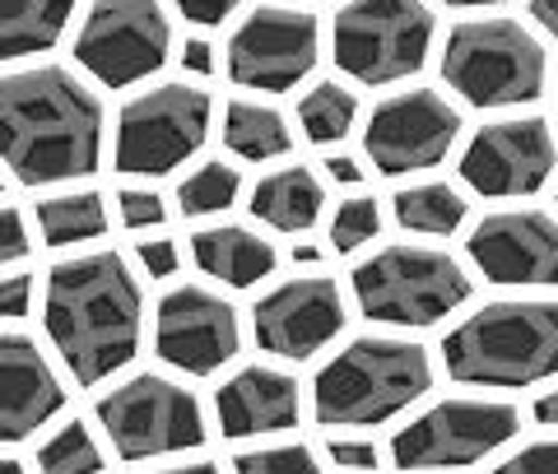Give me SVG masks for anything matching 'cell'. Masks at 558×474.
Masks as SVG:
<instances>
[{"label":"cell","instance_id":"obj_18","mask_svg":"<svg viewBox=\"0 0 558 474\" xmlns=\"http://www.w3.org/2000/svg\"><path fill=\"white\" fill-rule=\"evenodd\" d=\"M65 405V391L38 344L14 330H0V442L38 433Z\"/></svg>","mask_w":558,"mask_h":474},{"label":"cell","instance_id":"obj_25","mask_svg":"<svg viewBox=\"0 0 558 474\" xmlns=\"http://www.w3.org/2000/svg\"><path fill=\"white\" fill-rule=\"evenodd\" d=\"M396 223L414 228V233H428V238H447L465 223V200L447 182H418L396 196Z\"/></svg>","mask_w":558,"mask_h":474},{"label":"cell","instance_id":"obj_38","mask_svg":"<svg viewBox=\"0 0 558 474\" xmlns=\"http://www.w3.org/2000/svg\"><path fill=\"white\" fill-rule=\"evenodd\" d=\"M209 47L205 38H186V47H182V65L186 70H196V75H209V70H215V57H209Z\"/></svg>","mask_w":558,"mask_h":474},{"label":"cell","instance_id":"obj_1","mask_svg":"<svg viewBox=\"0 0 558 474\" xmlns=\"http://www.w3.org/2000/svg\"><path fill=\"white\" fill-rule=\"evenodd\" d=\"M102 154V102L61 65L0 75V158L28 186L89 178Z\"/></svg>","mask_w":558,"mask_h":474},{"label":"cell","instance_id":"obj_32","mask_svg":"<svg viewBox=\"0 0 558 474\" xmlns=\"http://www.w3.org/2000/svg\"><path fill=\"white\" fill-rule=\"evenodd\" d=\"M494 474H558V442H531L512 461H502Z\"/></svg>","mask_w":558,"mask_h":474},{"label":"cell","instance_id":"obj_21","mask_svg":"<svg viewBox=\"0 0 558 474\" xmlns=\"http://www.w3.org/2000/svg\"><path fill=\"white\" fill-rule=\"evenodd\" d=\"M322 205H326V191L303 163L270 172L252 191V215L279 228V233H307L322 219Z\"/></svg>","mask_w":558,"mask_h":474},{"label":"cell","instance_id":"obj_43","mask_svg":"<svg viewBox=\"0 0 558 474\" xmlns=\"http://www.w3.org/2000/svg\"><path fill=\"white\" fill-rule=\"evenodd\" d=\"M293 260H299V266H317L322 252L317 247H293Z\"/></svg>","mask_w":558,"mask_h":474},{"label":"cell","instance_id":"obj_13","mask_svg":"<svg viewBox=\"0 0 558 474\" xmlns=\"http://www.w3.org/2000/svg\"><path fill=\"white\" fill-rule=\"evenodd\" d=\"M317 14L289 10V5H260L252 10L229 42V75L242 89H293L312 65H317Z\"/></svg>","mask_w":558,"mask_h":474},{"label":"cell","instance_id":"obj_5","mask_svg":"<svg viewBox=\"0 0 558 474\" xmlns=\"http://www.w3.org/2000/svg\"><path fill=\"white\" fill-rule=\"evenodd\" d=\"M442 80L475 108H521L545 89V47L517 20H470L451 28Z\"/></svg>","mask_w":558,"mask_h":474},{"label":"cell","instance_id":"obj_44","mask_svg":"<svg viewBox=\"0 0 558 474\" xmlns=\"http://www.w3.org/2000/svg\"><path fill=\"white\" fill-rule=\"evenodd\" d=\"M0 474H24V465L10 461V455H0Z\"/></svg>","mask_w":558,"mask_h":474},{"label":"cell","instance_id":"obj_26","mask_svg":"<svg viewBox=\"0 0 558 474\" xmlns=\"http://www.w3.org/2000/svg\"><path fill=\"white\" fill-rule=\"evenodd\" d=\"M354 117H359V98L336 80L307 89V98L299 102V121H303V135L312 145H336V139H344L349 126H354Z\"/></svg>","mask_w":558,"mask_h":474},{"label":"cell","instance_id":"obj_35","mask_svg":"<svg viewBox=\"0 0 558 474\" xmlns=\"http://www.w3.org/2000/svg\"><path fill=\"white\" fill-rule=\"evenodd\" d=\"M28 303H33V279L10 275L5 284H0V316H5V321H20V316H28Z\"/></svg>","mask_w":558,"mask_h":474},{"label":"cell","instance_id":"obj_34","mask_svg":"<svg viewBox=\"0 0 558 474\" xmlns=\"http://www.w3.org/2000/svg\"><path fill=\"white\" fill-rule=\"evenodd\" d=\"M140 266H145L154 279H168V275H178V247H172L168 238H149V242H140Z\"/></svg>","mask_w":558,"mask_h":474},{"label":"cell","instance_id":"obj_24","mask_svg":"<svg viewBox=\"0 0 558 474\" xmlns=\"http://www.w3.org/2000/svg\"><path fill=\"white\" fill-rule=\"evenodd\" d=\"M38 228L47 247H75V242H89L108 228V209H102L98 191H65V196L38 205Z\"/></svg>","mask_w":558,"mask_h":474},{"label":"cell","instance_id":"obj_4","mask_svg":"<svg viewBox=\"0 0 558 474\" xmlns=\"http://www.w3.org/2000/svg\"><path fill=\"white\" fill-rule=\"evenodd\" d=\"M428 386H433L428 349L396 336H359L317 373L312 400H317L322 424L368 428L414 405Z\"/></svg>","mask_w":558,"mask_h":474},{"label":"cell","instance_id":"obj_20","mask_svg":"<svg viewBox=\"0 0 558 474\" xmlns=\"http://www.w3.org/2000/svg\"><path fill=\"white\" fill-rule=\"evenodd\" d=\"M191 252H196V266L209 279H219V284H229V289H252L266 275H275V266H279V252L270 247V238H260L242 223L201 228V233L191 238Z\"/></svg>","mask_w":558,"mask_h":474},{"label":"cell","instance_id":"obj_3","mask_svg":"<svg viewBox=\"0 0 558 474\" xmlns=\"http://www.w3.org/2000/svg\"><path fill=\"white\" fill-rule=\"evenodd\" d=\"M447 373L475 386H531L558 377V303L502 297L451 330L442 344Z\"/></svg>","mask_w":558,"mask_h":474},{"label":"cell","instance_id":"obj_30","mask_svg":"<svg viewBox=\"0 0 558 474\" xmlns=\"http://www.w3.org/2000/svg\"><path fill=\"white\" fill-rule=\"evenodd\" d=\"M238 474H322L317 455L307 447H260V451H238L233 455Z\"/></svg>","mask_w":558,"mask_h":474},{"label":"cell","instance_id":"obj_36","mask_svg":"<svg viewBox=\"0 0 558 474\" xmlns=\"http://www.w3.org/2000/svg\"><path fill=\"white\" fill-rule=\"evenodd\" d=\"M191 24H205V28H215V24H223L229 14L242 5V0H172Z\"/></svg>","mask_w":558,"mask_h":474},{"label":"cell","instance_id":"obj_28","mask_svg":"<svg viewBox=\"0 0 558 474\" xmlns=\"http://www.w3.org/2000/svg\"><path fill=\"white\" fill-rule=\"evenodd\" d=\"M43 474H98L102 470V451L94 442V433L84 424H65L57 437H47L38 451Z\"/></svg>","mask_w":558,"mask_h":474},{"label":"cell","instance_id":"obj_23","mask_svg":"<svg viewBox=\"0 0 558 474\" xmlns=\"http://www.w3.org/2000/svg\"><path fill=\"white\" fill-rule=\"evenodd\" d=\"M223 139H229V149L238 158H252V163L289 154V145H293L284 117L266 108V102H247V98L229 102V112H223Z\"/></svg>","mask_w":558,"mask_h":474},{"label":"cell","instance_id":"obj_16","mask_svg":"<svg viewBox=\"0 0 558 474\" xmlns=\"http://www.w3.org/2000/svg\"><path fill=\"white\" fill-rule=\"evenodd\" d=\"M256 344L275 358H312L344 330V297L336 279L303 275L270 289L252 312Z\"/></svg>","mask_w":558,"mask_h":474},{"label":"cell","instance_id":"obj_10","mask_svg":"<svg viewBox=\"0 0 558 474\" xmlns=\"http://www.w3.org/2000/svg\"><path fill=\"white\" fill-rule=\"evenodd\" d=\"M168 14L159 0H94L75 33V61L108 89L154 75L168 61Z\"/></svg>","mask_w":558,"mask_h":474},{"label":"cell","instance_id":"obj_7","mask_svg":"<svg viewBox=\"0 0 558 474\" xmlns=\"http://www.w3.org/2000/svg\"><path fill=\"white\" fill-rule=\"evenodd\" d=\"M330 38L344 75L359 84H396L428 61L433 14L424 0H349Z\"/></svg>","mask_w":558,"mask_h":474},{"label":"cell","instance_id":"obj_42","mask_svg":"<svg viewBox=\"0 0 558 474\" xmlns=\"http://www.w3.org/2000/svg\"><path fill=\"white\" fill-rule=\"evenodd\" d=\"M159 474H219V465L196 461V465H172V470H159Z\"/></svg>","mask_w":558,"mask_h":474},{"label":"cell","instance_id":"obj_11","mask_svg":"<svg viewBox=\"0 0 558 474\" xmlns=\"http://www.w3.org/2000/svg\"><path fill=\"white\" fill-rule=\"evenodd\" d=\"M521 418L502 400H442L396 433L391 455L400 470H447L475 465L488 451L512 442Z\"/></svg>","mask_w":558,"mask_h":474},{"label":"cell","instance_id":"obj_17","mask_svg":"<svg viewBox=\"0 0 558 474\" xmlns=\"http://www.w3.org/2000/svg\"><path fill=\"white\" fill-rule=\"evenodd\" d=\"M470 260L494 284L549 289L558 284V219L539 209H502L475 223L470 233Z\"/></svg>","mask_w":558,"mask_h":474},{"label":"cell","instance_id":"obj_33","mask_svg":"<svg viewBox=\"0 0 558 474\" xmlns=\"http://www.w3.org/2000/svg\"><path fill=\"white\" fill-rule=\"evenodd\" d=\"M28 256V228H24V215L10 205H0V266H10V260Z\"/></svg>","mask_w":558,"mask_h":474},{"label":"cell","instance_id":"obj_6","mask_svg":"<svg viewBox=\"0 0 558 474\" xmlns=\"http://www.w3.org/2000/svg\"><path fill=\"white\" fill-rule=\"evenodd\" d=\"M359 312L381 326H438L470 297L461 260L433 247H381L354 266Z\"/></svg>","mask_w":558,"mask_h":474},{"label":"cell","instance_id":"obj_31","mask_svg":"<svg viewBox=\"0 0 558 474\" xmlns=\"http://www.w3.org/2000/svg\"><path fill=\"white\" fill-rule=\"evenodd\" d=\"M117 200H121V219H126V228H159L168 219L163 196L149 191V186H126Z\"/></svg>","mask_w":558,"mask_h":474},{"label":"cell","instance_id":"obj_19","mask_svg":"<svg viewBox=\"0 0 558 474\" xmlns=\"http://www.w3.org/2000/svg\"><path fill=\"white\" fill-rule=\"evenodd\" d=\"M215 410H219L223 437H260V433H284L299 424L303 396L289 373L252 363L219 386Z\"/></svg>","mask_w":558,"mask_h":474},{"label":"cell","instance_id":"obj_8","mask_svg":"<svg viewBox=\"0 0 558 474\" xmlns=\"http://www.w3.org/2000/svg\"><path fill=\"white\" fill-rule=\"evenodd\" d=\"M215 98L196 84H159L131 98L117 121V168L163 178L205 145Z\"/></svg>","mask_w":558,"mask_h":474},{"label":"cell","instance_id":"obj_22","mask_svg":"<svg viewBox=\"0 0 558 474\" xmlns=\"http://www.w3.org/2000/svg\"><path fill=\"white\" fill-rule=\"evenodd\" d=\"M75 0H0V61H20L57 47Z\"/></svg>","mask_w":558,"mask_h":474},{"label":"cell","instance_id":"obj_9","mask_svg":"<svg viewBox=\"0 0 558 474\" xmlns=\"http://www.w3.org/2000/svg\"><path fill=\"white\" fill-rule=\"evenodd\" d=\"M98 418L126 461H149V455H172L205 442L201 400L159 373H140L112 396H102Z\"/></svg>","mask_w":558,"mask_h":474},{"label":"cell","instance_id":"obj_12","mask_svg":"<svg viewBox=\"0 0 558 474\" xmlns=\"http://www.w3.org/2000/svg\"><path fill=\"white\" fill-rule=\"evenodd\" d=\"M457 135H461V112L442 94L405 89L381 98L373 108L368 131H363V149L387 178H400V172L438 168L451 154V145H457Z\"/></svg>","mask_w":558,"mask_h":474},{"label":"cell","instance_id":"obj_15","mask_svg":"<svg viewBox=\"0 0 558 474\" xmlns=\"http://www.w3.org/2000/svg\"><path fill=\"white\" fill-rule=\"evenodd\" d=\"M154 344L159 358L182 367L191 377H209L238 354L242 330H238V312L223 303L219 293H209L201 284L172 289L163 293L159 316H154Z\"/></svg>","mask_w":558,"mask_h":474},{"label":"cell","instance_id":"obj_27","mask_svg":"<svg viewBox=\"0 0 558 474\" xmlns=\"http://www.w3.org/2000/svg\"><path fill=\"white\" fill-rule=\"evenodd\" d=\"M238 191H242V172L233 163H223V158H215V163H205L196 168L191 178L178 186V205H182V215L191 219H201V215H223L233 200H238Z\"/></svg>","mask_w":558,"mask_h":474},{"label":"cell","instance_id":"obj_2","mask_svg":"<svg viewBox=\"0 0 558 474\" xmlns=\"http://www.w3.org/2000/svg\"><path fill=\"white\" fill-rule=\"evenodd\" d=\"M140 284L117 252L61 260L47 275V336L75 381L121 373L140 349Z\"/></svg>","mask_w":558,"mask_h":474},{"label":"cell","instance_id":"obj_37","mask_svg":"<svg viewBox=\"0 0 558 474\" xmlns=\"http://www.w3.org/2000/svg\"><path fill=\"white\" fill-rule=\"evenodd\" d=\"M330 461L344 470H377V447L373 442H344V437H330Z\"/></svg>","mask_w":558,"mask_h":474},{"label":"cell","instance_id":"obj_40","mask_svg":"<svg viewBox=\"0 0 558 474\" xmlns=\"http://www.w3.org/2000/svg\"><path fill=\"white\" fill-rule=\"evenodd\" d=\"M531 14L539 20V28L558 38V0H531Z\"/></svg>","mask_w":558,"mask_h":474},{"label":"cell","instance_id":"obj_41","mask_svg":"<svg viewBox=\"0 0 558 474\" xmlns=\"http://www.w3.org/2000/svg\"><path fill=\"white\" fill-rule=\"evenodd\" d=\"M535 418H539V424H549V428H558V391L535 400Z\"/></svg>","mask_w":558,"mask_h":474},{"label":"cell","instance_id":"obj_14","mask_svg":"<svg viewBox=\"0 0 558 474\" xmlns=\"http://www.w3.org/2000/svg\"><path fill=\"white\" fill-rule=\"evenodd\" d=\"M554 135L539 117H508L475 131L461 154V178L480 196H531L554 172Z\"/></svg>","mask_w":558,"mask_h":474},{"label":"cell","instance_id":"obj_39","mask_svg":"<svg viewBox=\"0 0 558 474\" xmlns=\"http://www.w3.org/2000/svg\"><path fill=\"white\" fill-rule=\"evenodd\" d=\"M326 172H330V178H340V182H363V168H359L349 154H336V158H330Z\"/></svg>","mask_w":558,"mask_h":474},{"label":"cell","instance_id":"obj_45","mask_svg":"<svg viewBox=\"0 0 558 474\" xmlns=\"http://www.w3.org/2000/svg\"><path fill=\"white\" fill-rule=\"evenodd\" d=\"M447 5H498V0H447Z\"/></svg>","mask_w":558,"mask_h":474},{"label":"cell","instance_id":"obj_29","mask_svg":"<svg viewBox=\"0 0 558 474\" xmlns=\"http://www.w3.org/2000/svg\"><path fill=\"white\" fill-rule=\"evenodd\" d=\"M381 233V209L373 196H354L336 209L330 219V247L336 252H359L363 242H373Z\"/></svg>","mask_w":558,"mask_h":474}]
</instances>
